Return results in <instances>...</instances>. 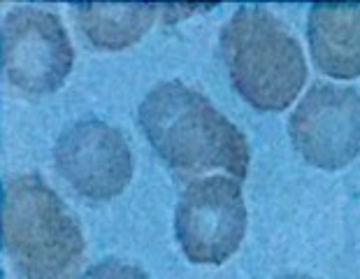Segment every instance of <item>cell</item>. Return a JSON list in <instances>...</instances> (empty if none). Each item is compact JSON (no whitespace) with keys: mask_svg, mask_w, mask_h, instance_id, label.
<instances>
[{"mask_svg":"<svg viewBox=\"0 0 360 279\" xmlns=\"http://www.w3.org/2000/svg\"><path fill=\"white\" fill-rule=\"evenodd\" d=\"M137 119L156 154L179 177L210 170L247 177V137L200 91L177 80L158 84L142 100Z\"/></svg>","mask_w":360,"mask_h":279,"instance_id":"1","label":"cell"},{"mask_svg":"<svg viewBox=\"0 0 360 279\" xmlns=\"http://www.w3.org/2000/svg\"><path fill=\"white\" fill-rule=\"evenodd\" d=\"M3 247L26 279H77L86 254L77 219L37 175L5 184Z\"/></svg>","mask_w":360,"mask_h":279,"instance_id":"2","label":"cell"},{"mask_svg":"<svg viewBox=\"0 0 360 279\" xmlns=\"http://www.w3.org/2000/svg\"><path fill=\"white\" fill-rule=\"evenodd\" d=\"M221 54L235 91L260 112H281L307 80V63L290 30L265 7H240L221 30Z\"/></svg>","mask_w":360,"mask_h":279,"instance_id":"3","label":"cell"},{"mask_svg":"<svg viewBox=\"0 0 360 279\" xmlns=\"http://www.w3.org/2000/svg\"><path fill=\"white\" fill-rule=\"evenodd\" d=\"M174 232L191 263H226L247 232V205L237 180L214 175L191 182L179 196Z\"/></svg>","mask_w":360,"mask_h":279,"instance_id":"4","label":"cell"},{"mask_svg":"<svg viewBox=\"0 0 360 279\" xmlns=\"http://www.w3.org/2000/svg\"><path fill=\"white\" fill-rule=\"evenodd\" d=\"M75 51L68 30L53 12L17 7L3 19V70L26 93H53L72 70Z\"/></svg>","mask_w":360,"mask_h":279,"instance_id":"5","label":"cell"},{"mask_svg":"<svg viewBox=\"0 0 360 279\" xmlns=\"http://www.w3.org/2000/svg\"><path fill=\"white\" fill-rule=\"evenodd\" d=\"M288 135L311 166H349L360 154V93L351 87L314 84L290 114Z\"/></svg>","mask_w":360,"mask_h":279,"instance_id":"6","label":"cell"},{"mask_svg":"<svg viewBox=\"0 0 360 279\" xmlns=\"http://www.w3.org/2000/svg\"><path fill=\"white\" fill-rule=\"evenodd\" d=\"M60 177L79 196L110 200L133 180V154L119 128L105 121H77L60 133L53 147Z\"/></svg>","mask_w":360,"mask_h":279,"instance_id":"7","label":"cell"},{"mask_svg":"<svg viewBox=\"0 0 360 279\" xmlns=\"http://www.w3.org/2000/svg\"><path fill=\"white\" fill-rule=\"evenodd\" d=\"M307 37L311 58L321 73L337 80L360 77V3L314 5Z\"/></svg>","mask_w":360,"mask_h":279,"instance_id":"8","label":"cell"},{"mask_svg":"<svg viewBox=\"0 0 360 279\" xmlns=\"http://www.w3.org/2000/svg\"><path fill=\"white\" fill-rule=\"evenodd\" d=\"M158 5L144 3H79L75 5L82 33L98 49H126L151 28Z\"/></svg>","mask_w":360,"mask_h":279,"instance_id":"9","label":"cell"},{"mask_svg":"<svg viewBox=\"0 0 360 279\" xmlns=\"http://www.w3.org/2000/svg\"><path fill=\"white\" fill-rule=\"evenodd\" d=\"M79 279H149L144 270L128 266L124 261L107 259L103 263H96L94 268H89Z\"/></svg>","mask_w":360,"mask_h":279,"instance_id":"10","label":"cell"},{"mask_svg":"<svg viewBox=\"0 0 360 279\" xmlns=\"http://www.w3.org/2000/svg\"><path fill=\"white\" fill-rule=\"evenodd\" d=\"M277 279H316V277H309V275H281Z\"/></svg>","mask_w":360,"mask_h":279,"instance_id":"11","label":"cell"}]
</instances>
